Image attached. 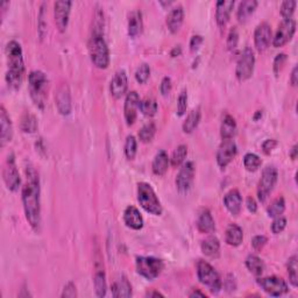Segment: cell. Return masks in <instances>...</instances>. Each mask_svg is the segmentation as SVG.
I'll return each mask as SVG.
<instances>
[{
    "mask_svg": "<svg viewBox=\"0 0 298 298\" xmlns=\"http://www.w3.org/2000/svg\"><path fill=\"white\" fill-rule=\"evenodd\" d=\"M27 182L22 188V204L26 219L35 232L41 229V202H40V181L35 169L26 168Z\"/></svg>",
    "mask_w": 298,
    "mask_h": 298,
    "instance_id": "1",
    "label": "cell"
},
{
    "mask_svg": "<svg viewBox=\"0 0 298 298\" xmlns=\"http://www.w3.org/2000/svg\"><path fill=\"white\" fill-rule=\"evenodd\" d=\"M7 72L6 82L13 90H18L21 86L23 75H25V62L21 44L18 41H10L6 46Z\"/></svg>",
    "mask_w": 298,
    "mask_h": 298,
    "instance_id": "2",
    "label": "cell"
},
{
    "mask_svg": "<svg viewBox=\"0 0 298 298\" xmlns=\"http://www.w3.org/2000/svg\"><path fill=\"white\" fill-rule=\"evenodd\" d=\"M88 53L92 63L99 69H106L110 64V50L104 39L102 29L94 31L90 41H88Z\"/></svg>",
    "mask_w": 298,
    "mask_h": 298,
    "instance_id": "3",
    "label": "cell"
},
{
    "mask_svg": "<svg viewBox=\"0 0 298 298\" xmlns=\"http://www.w3.org/2000/svg\"><path fill=\"white\" fill-rule=\"evenodd\" d=\"M48 86L49 80L46 74L40 70H33L28 76V87H29L31 98L35 106L43 110L48 98Z\"/></svg>",
    "mask_w": 298,
    "mask_h": 298,
    "instance_id": "4",
    "label": "cell"
},
{
    "mask_svg": "<svg viewBox=\"0 0 298 298\" xmlns=\"http://www.w3.org/2000/svg\"><path fill=\"white\" fill-rule=\"evenodd\" d=\"M138 200L146 212L154 216L162 215V205L151 184L144 182L138 184Z\"/></svg>",
    "mask_w": 298,
    "mask_h": 298,
    "instance_id": "5",
    "label": "cell"
},
{
    "mask_svg": "<svg viewBox=\"0 0 298 298\" xmlns=\"http://www.w3.org/2000/svg\"><path fill=\"white\" fill-rule=\"evenodd\" d=\"M197 276H198L200 283L207 287L212 293H218L223 288L219 274L206 261H198V263H197Z\"/></svg>",
    "mask_w": 298,
    "mask_h": 298,
    "instance_id": "6",
    "label": "cell"
},
{
    "mask_svg": "<svg viewBox=\"0 0 298 298\" xmlns=\"http://www.w3.org/2000/svg\"><path fill=\"white\" fill-rule=\"evenodd\" d=\"M136 272L140 276L148 281H154L161 275L164 269V263L161 259L153 256H140L135 261Z\"/></svg>",
    "mask_w": 298,
    "mask_h": 298,
    "instance_id": "7",
    "label": "cell"
},
{
    "mask_svg": "<svg viewBox=\"0 0 298 298\" xmlns=\"http://www.w3.org/2000/svg\"><path fill=\"white\" fill-rule=\"evenodd\" d=\"M277 177H279V172L274 166H268L263 169L259 187H257V197H259L261 203L265 202L274 190L277 182Z\"/></svg>",
    "mask_w": 298,
    "mask_h": 298,
    "instance_id": "8",
    "label": "cell"
},
{
    "mask_svg": "<svg viewBox=\"0 0 298 298\" xmlns=\"http://www.w3.org/2000/svg\"><path fill=\"white\" fill-rule=\"evenodd\" d=\"M255 67V55L252 48H245L236 62L235 75L239 80H247L252 77Z\"/></svg>",
    "mask_w": 298,
    "mask_h": 298,
    "instance_id": "9",
    "label": "cell"
},
{
    "mask_svg": "<svg viewBox=\"0 0 298 298\" xmlns=\"http://www.w3.org/2000/svg\"><path fill=\"white\" fill-rule=\"evenodd\" d=\"M256 283L265 293H268L269 296H273V297L283 296L284 293H287L289 290L287 282L277 276L257 279Z\"/></svg>",
    "mask_w": 298,
    "mask_h": 298,
    "instance_id": "10",
    "label": "cell"
},
{
    "mask_svg": "<svg viewBox=\"0 0 298 298\" xmlns=\"http://www.w3.org/2000/svg\"><path fill=\"white\" fill-rule=\"evenodd\" d=\"M3 178L9 190L11 191L19 190L20 184H21V178H20L13 154H10L9 158H7L6 160L5 166H4V169H3Z\"/></svg>",
    "mask_w": 298,
    "mask_h": 298,
    "instance_id": "11",
    "label": "cell"
},
{
    "mask_svg": "<svg viewBox=\"0 0 298 298\" xmlns=\"http://www.w3.org/2000/svg\"><path fill=\"white\" fill-rule=\"evenodd\" d=\"M296 32V21L293 19H285L280 23L275 36L273 39V44L275 48L283 47L292 39Z\"/></svg>",
    "mask_w": 298,
    "mask_h": 298,
    "instance_id": "12",
    "label": "cell"
},
{
    "mask_svg": "<svg viewBox=\"0 0 298 298\" xmlns=\"http://www.w3.org/2000/svg\"><path fill=\"white\" fill-rule=\"evenodd\" d=\"M72 3L68 2V0H61V2H56L54 5V17L56 28H57L59 33H64L68 28V23H69L70 12H71Z\"/></svg>",
    "mask_w": 298,
    "mask_h": 298,
    "instance_id": "13",
    "label": "cell"
},
{
    "mask_svg": "<svg viewBox=\"0 0 298 298\" xmlns=\"http://www.w3.org/2000/svg\"><path fill=\"white\" fill-rule=\"evenodd\" d=\"M237 149L233 140H223L217 152V163L220 168H226L236 156Z\"/></svg>",
    "mask_w": 298,
    "mask_h": 298,
    "instance_id": "14",
    "label": "cell"
},
{
    "mask_svg": "<svg viewBox=\"0 0 298 298\" xmlns=\"http://www.w3.org/2000/svg\"><path fill=\"white\" fill-rule=\"evenodd\" d=\"M195 177V166L192 162L184 163L176 176V187L181 192H187L191 188Z\"/></svg>",
    "mask_w": 298,
    "mask_h": 298,
    "instance_id": "15",
    "label": "cell"
},
{
    "mask_svg": "<svg viewBox=\"0 0 298 298\" xmlns=\"http://www.w3.org/2000/svg\"><path fill=\"white\" fill-rule=\"evenodd\" d=\"M140 106V97L136 91H131L127 94L126 99H125L124 106V114L125 120L128 126H131L135 123L136 116H138V108Z\"/></svg>",
    "mask_w": 298,
    "mask_h": 298,
    "instance_id": "16",
    "label": "cell"
},
{
    "mask_svg": "<svg viewBox=\"0 0 298 298\" xmlns=\"http://www.w3.org/2000/svg\"><path fill=\"white\" fill-rule=\"evenodd\" d=\"M55 103L57 106V110L62 115H69L72 110L71 104V95L69 86L67 84H62L59 85L55 94Z\"/></svg>",
    "mask_w": 298,
    "mask_h": 298,
    "instance_id": "17",
    "label": "cell"
},
{
    "mask_svg": "<svg viewBox=\"0 0 298 298\" xmlns=\"http://www.w3.org/2000/svg\"><path fill=\"white\" fill-rule=\"evenodd\" d=\"M13 138V125L5 107L0 108V146L4 148Z\"/></svg>",
    "mask_w": 298,
    "mask_h": 298,
    "instance_id": "18",
    "label": "cell"
},
{
    "mask_svg": "<svg viewBox=\"0 0 298 298\" xmlns=\"http://www.w3.org/2000/svg\"><path fill=\"white\" fill-rule=\"evenodd\" d=\"M272 42V27L267 22L260 23L254 32V43L259 51H264Z\"/></svg>",
    "mask_w": 298,
    "mask_h": 298,
    "instance_id": "19",
    "label": "cell"
},
{
    "mask_svg": "<svg viewBox=\"0 0 298 298\" xmlns=\"http://www.w3.org/2000/svg\"><path fill=\"white\" fill-rule=\"evenodd\" d=\"M127 87H128V79H127L126 72H125L124 70L116 71L110 84L111 95L116 99L122 98V97L126 94Z\"/></svg>",
    "mask_w": 298,
    "mask_h": 298,
    "instance_id": "20",
    "label": "cell"
},
{
    "mask_svg": "<svg viewBox=\"0 0 298 298\" xmlns=\"http://www.w3.org/2000/svg\"><path fill=\"white\" fill-rule=\"evenodd\" d=\"M234 2L233 0H220L217 3L216 7V20L219 27H225L231 17Z\"/></svg>",
    "mask_w": 298,
    "mask_h": 298,
    "instance_id": "21",
    "label": "cell"
},
{
    "mask_svg": "<svg viewBox=\"0 0 298 298\" xmlns=\"http://www.w3.org/2000/svg\"><path fill=\"white\" fill-rule=\"evenodd\" d=\"M124 221L127 227L139 231L143 227V218L140 211L133 205H130L124 211Z\"/></svg>",
    "mask_w": 298,
    "mask_h": 298,
    "instance_id": "22",
    "label": "cell"
},
{
    "mask_svg": "<svg viewBox=\"0 0 298 298\" xmlns=\"http://www.w3.org/2000/svg\"><path fill=\"white\" fill-rule=\"evenodd\" d=\"M224 205L233 216L239 215L241 206H243V197H241L239 190L232 189L231 191H228L224 197Z\"/></svg>",
    "mask_w": 298,
    "mask_h": 298,
    "instance_id": "23",
    "label": "cell"
},
{
    "mask_svg": "<svg viewBox=\"0 0 298 298\" xmlns=\"http://www.w3.org/2000/svg\"><path fill=\"white\" fill-rule=\"evenodd\" d=\"M184 21V10L183 7L178 5L169 12L167 17V27L172 34L177 33L181 29Z\"/></svg>",
    "mask_w": 298,
    "mask_h": 298,
    "instance_id": "24",
    "label": "cell"
},
{
    "mask_svg": "<svg viewBox=\"0 0 298 298\" xmlns=\"http://www.w3.org/2000/svg\"><path fill=\"white\" fill-rule=\"evenodd\" d=\"M112 296L115 298H128L132 296V285L126 276L122 275L112 284Z\"/></svg>",
    "mask_w": 298,
    "mask_h": 298,
    "instance_id": "25",
    "label": "cell"
},
{
    "mask_svg": "<svg viewBox=\"0 0 298 298\" xmlns=\"http://www.w3.org/2000/svg\"><path fill=\"white\" fill-rule=\"evenodd\" d=\"M95 282V291L97 297H104L106 295V275L104 272V267L102 263H96V272L94 276Z\"/></svg>",
    "mask_w": 298,
    "mask_h": 298,
    "instance_id": "26",
    "label": "cell"
},
{
    "mask_svg": "<svg viewBox=\"0 0 298 298\" xmlns=\"http://www.w3.org/2000/svg\"><path fill=\"white\" fill-rule=\"evenodd\" d=\"M143 21L142 13L140 11H133L128 15V35L131 38H136L142 33Z\"/></svg>",
    "mask_w": 298,
    "mask_h": 298,
    "instance_id": "27",
    "label": "cell"
},
{
    "mask_svg": "<svg viewBox=\"0 0 298 298\" xmlns=\"http://www.w3.org/2000/svg\"><path fill=\"white\" fill-rule=\"evenodd\" d=\"M197 228L199 232L206 233V234L216 231V223L210 211L203 210L200 212L198 220H197Z\"/></svg>",
    "mask_w": 298,
    "mask_h": 298,
    "instance_id": "28",
    "label": "cell"
},
{
    "mask_svg": "<svg viewBox=\"0 0 298 298\" xmlns=\"http://www.w3.org/2000/svg\"><path fill=\"white\" fill-rule=\"evenodd\" d=\"M243 240H244L243 228L236 224L229 225L226 229V233H225V241H226V244L229 246H233V247H236V246L241 245Z\"/></svg>",
    "mask_w": 298,
    "mask_h": 298,
    "instance_id": "29",
    "label": "cell"
},
{
    "mask_svg": "<svg viewBox=\"0 0 298 298\" xmlns=\"http://www.w3.org/2000/svg\"><path fill=\"white\" fill-rule=\"evenodd\" d=\"M169 162H170V159H169L166 151H160L153 161V172L158 176H163L168 170Z\"/></svg>",
    "mask_w": 298,
    "mask_h": 298,
    "instance_id": "30",
    "label": "cell"
},
{
    "mask_svg": "<svg viewBox=\"0 0 298 298\" xmlns=\"http://www.w3.org/2000/svg\"><path fill=\"white\" fill-rule=\"evenodd\" d=\"M237 131V126L235 123V119L232 115L227 114L223 119L220 127V135L223 140H232L234 138Z\"/></svg>",
    "mask_w": 298,
    "mask_h": 298,
    "instance_id": "31",
    "label": "cell"
},
{
    "mask_svg": "<svg viewBox=\"0 0 298 298\" xmlns=\"http://www.w3.org/2000/svg\"><path fill=\"white\" fill-rule=\"evenodd\" d=\"M259 3L256 0H245L239 5V9H237L236 17L240 22H246L249 19V17L254 13L256 10Z\"/></svg>",
    "mask_w": 298,
    "mask_h": 298,
    "instance_id": "32",
    "label": "cell"
},
{
    "mask_svg": "<svg viewBox=\"0 0 298 298\" xmlns=\"http://www.w3.org/2000/svg\"><path fill=\"white\" fill-rule=\"evenodd\" d=\"M202 252L208 257H218L220 254V243L216 236H208L202 243Z\"/></svg>",
    "mask_w": 298,
    "mask_h": 298,
    "instance_id": "33",
    "label": "cell"
},
{
    "mask_svg": "<svg viewBox=\"0 0 298 298\" xmlns=\"http://www.w3.org/2000/svg\"><path fill=\"white\" fill-rule=\"evenodd\" d=\"M200 116H202V112H200V107H196L188 114L187 119L183 123V131L184 133H188L190 134L193 131L196 130L197 126L199 125Z\"/></svg>",
    "mask_w": 298,
    "mask_h": 298,
    "instance_id": "34",
    "label": "cell"
},
{
    "mask_svg": "<svg viewBox=\"0 0 298 298\" xmlns=\"http://www.w3.org/2000/svg\"><path fill=\"white\" fill-rule=\"evenodd\" d=\"M246 267L249 272H251L253 275L260 276L262 275L264 272V262L260 259L259 256L256 255H248L247 259H246Z\"/></svg>",
    "mask_w": 298,
    "mask_h": 298,
    "instance_id": "35",
    "label": "cell"
},
{
    "mask_svg": "<svg viewBox=\"0 0 298 298\" xmlns=\"http://www.w3.org/2000/svg\"><path fill=\"white\" fill-rule=\"evenodd\" d=\"M139 107L140 111L142 112V114L146 116H154L159 110L156 100L154 98H151V97H147V98L140 100Z\"/></svg>",
    "mask_w": 298,
    "mask_h": 298,
    "instance_id": "36",
    "label": "cell"
},
{
    "mask_svg": "<svg viewBox=\"0 0 298 298\" xmlns=\"http://www.w3.org/2000/svg\"><path fill=\"white\" fill-rule=\"evenodd\" d=\"M285 210V202L283 197H279V198L274 199L273 202L269 205L267 208V213L271 218H277L283 215V212Z\"/></svg>",
    "mask_w": 298,
    "mask_h": 298,
    "instance_id": "37",
    "label": "cell"
},
{
    "mask_svg": "<svg viewBox=\"0 0 298 298\" xmlns=\"http://www.w3.org/2000/svg\"><path fill=\"white\" fill-rule=\"evenodd\" d=\"M38 119L35 118V115L31 113H26L22 115L20 127H21V131L23 133H34L38 130Z\"/></svg>",
    "mask_w": 298,
    "mask_h": 298,
    "instance_id": "38",
    "label": "cell"
},
{
    "mask_svg": "<svg viewBox=\"0 0 298 298\" xmlns=\"http://www.w3.org/2000/svg\"><path fill=\"white\" fill-rule=\"evenodd\" d=\"M288 275L289 281L293 287L298 285V257L292 255L288 261Z\"/></svg>",
    "mask_w": 298,
    "mask_h": 298,
    "instance_id": "39",
    "label": "cell"
},
{
    "mask_svg": "<svg viewBox=\"0 0 298 298\" xmlns=\"http://www.w3.org/2000/svg\"><path fill=\"white\" fill-rule=\"evenodd\" d=\"M187 155H188V147L185 146V144H180V146L175 149L174 153H172V156L170 159L171 166L174 168L180 167L181 164L184 162Z\"/></svg>",
    "mask_w": 298,
    "mask_h": 298,
    "instance_id": "40",
    "label": "cell"
},
{
    "mask_svg": "<svg viewBox=\"0 0 298 298\" xmlns=\"http://www.w3.org/2000/svg\"><path fill=\"white\" fill-rule=\"evenodd\" d=\"M261 164H262V161L254 153H248V154L245 155L244 166L248 171H256L261 167Z\"/></svg>",
    "mask_w": 298,
    "mask_h": 298,
    "instance_id": "41",
    "label": "cell"
},
{
    "mask_svg": "<svg viewBox=\"0 0 298 298\" xmlns=\"http://www.w3.org/2000/svg\"><path fill=\"white\" fill-rule=\"evenodd\" d=\"M156 133V127H155V124L154 123H148L144 125V126L141 128L140 132H139V139L141 142L143 143H147V142H151L154 138Z\"/></svg>",
    "mask_w": 298,
    "mask_h": 298,
    "instance_id": "42",
    "label": "cell"
},
{
    "mask_svg": "<svg viewBox=\"0 0 298 298\" xmlns=\"http://www.w3.org/2000/svg\"><path fill=\"white\" fill-rule=\"evenodd\" d=\"M138 152V142L133 135H128L125 142V155L128 160H134Z\"/></svg>",
    "mask_w": 298,
    "mask_h": 298,
    "instance_id": "43",
    "label": "cell"
},
{
    "mask_svg": "<svg viewBox=\"0 0 298 298\" xmlns=\"http://www.w3.org/2000/svg\"><path fill=\"white\" fill-rule=\"evenodd\" d=\"M297 2L296 0H285L281 5V15L283 20L292 19V14L296 10Z\"/></svg>",
    "mask_w": 298,
    "mask_h": 298,
    "instance_id": "44",
    "label": "cell"
},
{
    "mask_svg": "<svg viewBox=\"0 0 298 298\" xmlns=\"http://www.w3.org/2000/svg\"><path fill=\"white\" fill-rule=\"evenodd\" d=\"M149 76H151V67L147 63H142L136 69L135 72V79L138 80L140 84H144L148 80Z\"/></svg>",
    "mask_w": 298,
    "mask_h": 298,
    "instance_id": "45",
    "label": "cell"
},
{
    "mask_svg": "<svg viewBox=\"0 0 298 298\" xmlns=\"http://www.w3.org/2000/svg\"><path fill=\"white\" fill-rule=\"evenodd\" d=\"M188 107V92L187 90H183L178 96L177 99V114L183 115L187 111Z\"/></svg>",
    "mask_w": 298,
    "mask_h": 298,
    "instance_id": "46",
    "label": "cell"
},
{
    "mask_svg": "<svg viewBox=\"0 0 298 298\" xmlns=\"http://www.w3.org/2000/svg\"><path fill=\"white\" fill-rule=\"evenodd\" d=\"M287 227V219L284 218V217H277L275 218V220L273 221L272 224V232L274 234H280L284 231V228Z\"/></svg>",
    "mask_w": 298,
    "mask_h": 298,
    "instance_id": "47",
    "label": "cell"
},
{
    "mask_svg": "<svg viewBox=\"0 0 298 298\" xmlns=\"http://www.w3.org/2000/svg\"><path fill=\"white\" fill-rule=\"evenodd\" d=\"M237 42H239V33H237L236 27H233L228 33V38H227V48L231 51L236 49Z\"/></svg>",
    "mask_w": 298,
    "mask_h": 298,
    "instance_id": "48",
    "label": "cell"
},
{
    "mask_svg": "<svg viewBox=\"0 0 298 298\" xmlns=\"http://www.w3.org/2000/svg\"><path fill=\"white\" fill-rule=\"evenodd\" d=\"M44 6L46 4H42L41 6V11H40L39 14V34H40V39H43L44 33H46V28H47V22L44 21L46 19V11H44Z\"/></svg>",
    "mask_w": 298,
    "mask_h": 298,
    "instance_id": "49",
    "label": "cell"
},
{
    "mask_svg": "<svg viewBox=\"0 0 298 298\" xmlns=\"http://www.w3.org/2000/svg\"><path fill=\"white\" fill-rule=\"evenodd\" d=\"M62 297L63 298L77 297V289H76V284L74 283V282H68V283L64 285Z\"/></svg>",
    "mask_w": 298,
    "mask_h": 298,
    "instance_id": "50",
    "label": "cell"
},
{
    "mask_svg": "<svg viewBox=\"0 0 298 298\" xmlns=\"http://www.w3.org/2000/svg\"><path fill=\"white\" fill-rule=\"evenodd\" d=\"M285 62H287V55L285 54H279L274 59V72L276 76H279L281 70L283 69Z\"/></svg>",
    "mask_w": 298,
    "mask_h": 298,
    "instance_id": "51",
    "label": "cell"
},
{
    "mask_svg": "<svg viewBox=\"0 0 298 298\" xmlns=\"http://www.w3.org/2000/svg\"><path fill=\"white\" fill-rule=\"evenodd\" d=\"M267 241H268V239L264 235H256V236L253 237L252 246L256 252H260L261 249L264 247L265 244H267Z\"/></svg>",
    "mask_w": 298,
    "mask_h": 298,
    "instance_id": "52",
    "label": "cell"
},
{
    "mask_svg": "<svg viewBox=\"0 0 298 298\" xmlns=\"http://www.w3.org/2000/svg\"><path fill=\"white\" fill-rule=\"evenodd\" d=\"M172 88V82H171V78L170 77H164L162 79V82H161V85H160V91L162 96H168L170 94Z\"/></svg>",
    "mask_w": 298,
    "mask_h": 298,
    "instance_id": "53",
    "label": "cell"
},
{
    "mask_svg": "<svg viewBox=\"0 0 298 298\" xmlns=\"http://www.w3.org/2000/svg\"><path fill=\"white\" fill-rule=\"evenodd\" d=\"M277 141L275 139H267L262 143V151L265 154H271V153L276 148Z\"/></svg>",
    "mask_w": 298,
    "mask_h": 298,
    "instance_id": "54",
    "label": "cell"
},
{
    "mask_svg": "<svg viewBox=\"0 0 298 298\" xmlns=\"http://www.w3.org/2000/svg\"><path fill=\"white\" fill-rule=\"evenodd\" d=\"M203 41H204L203 36H200V35H193L192 38H191V41H190V50L193 51V53L198 50L199 47L202 46Z\"/></svg>",
    "mask_w": 298,
    "mask_h": 298,
    "instance_id": "55",
    "label": "cell"
},
{
    "mask_svg": "<svg viewBox=\"0 0 298 298\" xmlns=\"http://www.w3.org/2000/svg\"><path fill=\"white\" fill-rule=\"evenodd\" d=\"M224 287L226 288L227 290H229V291H232V290H234L236 288V284H235V281H234V276H233V275H228L227 279L225 280Z\"/></svg>",
    "mask_w": 298,
    "mask_h": 298,
    "instance_id": "56",
    "label": "cell"
},
{
    "mask_svg": "<svg viewBox=\"0 0 298 298\" xmlns=\"http://www.w3.org/2000/svg\"><path fill=\"white\" fill-rule=\"evenodd\" d=\"M246 204H247V208L249 210V212L255 213L257 211V204H256L255 199L253 198V197H248Z\"/></svg>",
    "mask_w": 298,
    "mask_h": 298,
    "instance_id": "57",
    "label": "cell"
},
{
    "mask_svg": "<svg viewBox=\"0 0 298 298\" xmlns=\"http://www.w3.org/2000/svg\"><path fill=\"white\" fill-rule=\"evenodd\" d=\"M290 82H291V85L292 86H296L297 85V83H298V67L297 66L292 69L291 78H290Z\"/></svg>",
    "mask_w": 298,
    "mask_h": 298,
    "instance_id": "58",
    "label": "cell"
},
{
    "mask_svg": "<svg viewBox=\"0 0 298 298\" xmlns=\"http://www.w3.org/2000/svg\"><path fill=\"white\" fill-rule=\"evenodd\" d=\"M189 296H190L191 298H193V297H206V295H205L204 292L199 291V290H193V291Z\"/></svg>",
    "mask_w": 298,
    "mask_h": 298,
    "instance_id": "59",
    "label": "cell"
},
{
    "mask_svg": "<svg viewBox=\"0 0 298 298\" xmlns=\"http://www.w3.org/2000/svg\"><path fill=\"white\" fill-rule=\"evenodd\" d=\"M181 53H182V49H181V47L178 46V47H175L174 49L171 50L170 55L172 56V57H176V56H180V55H181Z\"/></svg>",
    "mask_w": 298,
    "mask_h": 298,
    "instance_id": "60",
    "label": "cell"
},
{
    "mask_svg": "<svg viewBox=\"0 0 298 298\" xmlns=\"http://www.w3.org/2000/svg\"><path fill=\"white\" fill-rule=\"evenodd\" d=\"M297 144H295V146L292 147V149H291V153H290V156H291V159L292 160H296V158H297Z\"/></svg>",
    "mask_w": 298,
    "mask_h": 298,
    "instance_id": "61",
    "label": "cell"
},
{
    "mask_svg": "<svg viewBox=\"0 0 298 298\" xmlns=\"http://www.w3.org/2000/svg\"><path fill=\"white\" fill-rule=\"evenodd\" d=\"M147 297H163V295L159 291H151L147 292Z\"/></svg>",
    "mask_w": 298,
    "mask_h": 298,
    "instance_id": "62",
    "label": "cell"
},
{
    "mask_svg": "<svg viewBox=\"0 0 298 298\" xmlns=\"http://www.w3.org/2000/svg\"><path fill=\"white\" fill-rule=\"evenodd\" d=\"M260 115H262V113H261V111H257V114L255 115V118H254V119H255V120H257V118H259Z\"/></svg>",
    "mask_w": 298,
    "mask_h": 298,
    "instance_id": "63",
    "label": "cell"
}]
</instances>
